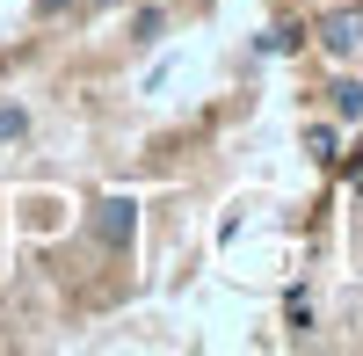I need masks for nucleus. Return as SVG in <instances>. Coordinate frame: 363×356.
<instances>
[{
    "label": "nucleus",
    "instance_id": "obj_2",
    "mask_svg": "<svg viewBox=\"0 0 363 356\" xmlns=\"http://www.w3.org/2000/svg\"><path fill=\"white\" fill-rule=\"evenodd\" d=\"M131 226H138V204H131V196H102V204H95V233H102L109 247H124Z\"/></svg>",
    "mask_w": 363,
    "mask_h": 356
},
{
    "label": "nucleus",
    "instance_id": "obj_3",
    "mask_svg": "<svg viewBox=\"0 0 363 356\" xmlns=\"http://www.w3.org/2000/svg\"><path fill=\"white\" fill-rule=\"evenodd\" d=\"M29 138V109L22 102H0V145H22Z\"/></svg>",
    "mask_w": 363,
    "mask_h": 356
},
{
    "label": "nucleus",
    "instance_id": "obj_5",
    "mask_svg": "<svg viewBox=\"0 0 363 356\" xmlns=\"http://www.w3.org/2000/svg\"><path fill=\"white\" fill-rule=\"evenodd\" d=\"M102 8H109V0H102Z\"/></svg>",
    "mask_w": 363,
    "mask_h": 356
},
{
    "label": "nucleus",
    "instance_id": "obj_1",
    "mask_svg": "<svg viewBox=\"0 0 363 356\" xmlns=\"http://www.w3.org/2000/svg\"><path fill=\"white\" fill-rule=\"evenodd\" d=\"M320 44L335 51V58H349V51H363V8H335L320 22Z\"/></svg>",
    "mask_w": 363,
    "mask_h": 356
},
{
    "label": "nucleus",
    "instance_id": "obj_4",
    "mask_svg": "<svg viewBox=\"0 0 363 356\" xmlns=\"http://www.w3.org/2000/svg\"><path fill=\"white\" fill-rule=\"evenodd\" d=\"M335 109L349 116V124H363V80H342L335 87Z\"/></svg>",
    "mask_w": 363,
    "mask_h": 356
}]
</instances>
